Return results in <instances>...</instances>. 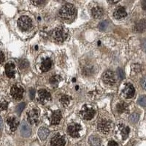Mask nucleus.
<instances>
[{"mask_svg": "<svg viewBox=\"0 0 146 146\" xmlns=\"http://www.w3.org/2000/svg\"><path fill=\"white\" fill-rule=\"evenodd\" d=\"M60 18L64 21H70L75 18L76 15V10L72 4H66L60 9L58 13Z\"/></svg>", "mask_w": 146, "mask_h": 146, "instance_id": "nucleus-1", "label": "nucleus"}, {"mask_svg": "<svg viewBox=\"0 0 146 146\" xmlns=\"http://www.w3.org/2000/svg\"><path fill=\"white\" fill-rule=\"evenodd\" d=\"M52 36L55 41L62 42L67 37V32L63 27H57L52 32Z\"/></svg>", "mask_w": 146, "mask_h": 146, "instance_id": "nucleus-2", "label": "nucleus"}, {"mask_svg": "<svg viewBox=\"0 0 146 146\" xmlns=\"http://www.w3.org/2000/svg\"><path fill=\"white\" fill-rule=\"evenodd\" d=\"M18 25L19 28L23 31H28L32 27V20L29 17L23 15L18 19Z\"/></svg>", "mask_w": 146, "mask_h": 146, "instance_id": "nucleus-3", "label": "nucleus"}, {"mask_svg": "<svg viewBox=\"0 0 146 146\" xmlns=\"http://www.w3.org/2000/svg\"><path fill=\"white\" fill-rule=\"evenodd\" d=\"M98 129L102 133L107 135L111 129V122L108 120H101L98 123Z\"/></svg>", "mask_w": 146, "mask_h": 146, "instance_id": "nucleus-4", "label": "nucleus"}, {"mask_svg": "<svg viewBox=\"0 0 146 146\" xmlns=\"http://www.w3.org/2000/svg\"><path fill=\"white\" fill-rule=\"evenodd\" d=\"M10 94L15 100H20L23 97V89L17 85H14L10 90Z\"/></svg>", "mask_w": 146, "mask_h": 146, "instance_id": "nucleus-5", "label": "nucleus"}, {"mask_svg": "<svg viewBox=\"0 0 146 146\" xmlns=\"http://www.w3.org/2000/svg\"><path fill=\"white\" fill-rule=\"evenodd\" d=\"M81 129V126L78 123H72L68 126L67 132L72 137H78L80 136L79 132Z\"/></svg>", "mask_w": 146, "mask_h": 146, "instance_id": "nucleus-6", "label": "nucleus"}, {"mask_svg": "<svg viewBox=\"0 0 146 146\" xmlns=\"http://www.w3.org/2000/svg\"><path fill=\"white\" fill-rule=\"evenodd\" d=\"M27 116L30 124H36L39 122V112L36 109H32L29 111Z\"/></svg>", "mask_w": 146, "mask_h": 146, "instance_id": "nucleus-7", "label": "nucleus"}, {"mask_svg": "<svg viewBox=\"0 0 146 146\" xmlns=\"http://www.w3.org/2000/svg\"><path fill=\"white\" fill-rule=\"evenodd\" d=\"M50 144L52 146H64L66 140L64 137L62 136L60 134H56L51 138Z\"/></svg>", "mask_w": 146, "mask_h": 146, "instance_id": "nucleus-8", "label": "nucleus"}, {"mask_svg": "<svg viewBox=\"0 0 146 146\" xmlns=\"http://www.w3.org/2000/svg\"><path fill=\"white\" fill-rule=\"evenodd\" d=\"M102 80L106 84L113 86L115 83V78L114 73L112 71L105 72L102 75Z\"/></svg>", "mask_w": 146, "mask_h": 146, "instance_id": "nucleus-9", "label": "nucleus"}, {"mask_svg": "<svg viewBox=\"0 0 146 146\" xmlns=\"http://www.w3.org/2000/svg\"><path fill=\"white\" fill-rule=\"evenodd\" d=\"M39 101L41 104H45L51 99L50 94L45 89H41L38 91Z\"/></svg>", "mask_w": 146, "mask_h": 146, "instance_id": "nucleus-10", "label": "nucleus"}, {"mask_svg": "<svg viewBox=\"0 0 146 146\" xmlns=\"http://www.w3.org/2000/svg\"><path fill=\"white\" fill-rule=\"evenodd\" d=\"M82 116L86 120H91L94 118L95 115L94 110L92 108H88L87 106H84L83 110L81 111Z\"/></svg>", "mask_w": 146, "mask_h": 146, "instance_id": "nucleus-11", "label": "nucleus"}, {"mask_svg": "<svg viewBox=\"0 0 146 146\" xmlns=\"http://www.w3.org/2000/svg\"><path fill=\"white\" fill-rule=\"evenodd\" d=\"M123 96H124L126 99L132 98L135 94V87L133 86L131 84H130V83H127V84L126 85V86H125V88L123 89Z\"/></svg>", "mask_w": 146, "mask_h": 146, "instance_id": "nucleus-12", "label": "nucleus"}, {"mask_svg": "<svg viewBox=\"0 0 146 146\" xmlns=\"http://www.w3.org/2000/svg\"><path fill=\"white\" fill-rule=\"evenodd\" d=\"M5 72H6V75L8 78H13L15 77V64L12 62H9L5 66Z\"/></svg>", "mask_w": 146, "mask_h": 146, "instance_id": "nucleus-13", "label": "nucleus"}, {"mask_svg": "<svg viewBox=\"0 0 146 146\" xmlns=\"http://www.w3.org/2000/svg\"><path fill=\"white\" fill-rule=\"evenodd\" d=\"M21 134L23 137H28L32 134V129L26 122H23L21 126Z\"/></svg>", "mask_w": 146, "mask_h": 146, "instance_id": "nucleus-14", "label": "nucleus"}, {"mask_svg": "<svg viewBox=\"0 0 146 146\" xmlns=\"http://www.w3.org/2000/svg\"><path fill=\"white\" fill-rule=\"evenodd\" d=\"M7 123L10 126V130L12 131H15L19 125V121L15 117H10L7 119Z\"/></svg>", "mask_w": 146, "mask_h": 146, "instance_id": "nucleus-15", "label": "nucleus"}, {"mask_svg": "<svg viewBox=\"0 0 146 146\" xmlns=\"http://www.w3.org/2000/svg\"><path fill=\"white\" fill-rule=\"evenodd\" d=\"M114 17L116 19H121V18H123L127 15L126 13V9L123 7H119L115 10L114 14H113Z\"/></svg>", "mask_w": 146, "mask_h": 146, "instance_id": "nucleus-16", "label": "nucleus"}, {"mask_svg": "<svg viewBox=\"0 0 146 146\" xmlns=\"http://www.w3.org/2000/svg\"><path fill=\"white\" fill-rule=\"evenodd\" d=\"M104 14V10L100 6H95L91 9V15L94 18H100Z\"/></svg>", "mask_w": 146, "mask_h": 146, "instance_id": "nucleus-17", "label": "nucleus"}, {"mask_svg": "<svg viewBox=\"0 0 146 146\" xmlns=\"http://www.w3.org/2000/svg\"><path fill=\"white\" fill-rule=\"evenodd\" d=\"M62 113L59 110H56L53 113L51 117V124L57 125L59 123L60 121L62 120Z\"/></svg>", "mask_w": 146, "mask_h": 146, "instance_id": "nucleus-18", "label": "nucleus"}, {"mask_svg": "<svg viewBox=\"0 0 146 146\" xmlns=\"http://www.w3.org/2000/svg\"><path fill=\"white\" fill-rule=\"evenodd\" d=\"M52 66V62L50 58H45L43 62H42L41 66H40V70L42 72H48V70H50V67Z\"/></svg>", "mask_w": 146, "mask_h": 146, "instance_id": "nucleus-19", "label": "nucleus"}, {"mask_svg": "<svg viewBox=\"0 0 146 146\" xmlns=\"http://www.w3.org/2000/svg\"><path fill=\"white\" fill-rule=\"evenodd\" d=\"M135 29L137 32H143L146 31V19H142L139 21L135 25Z\"/></svg>", "mask_w": 146, "mask_h": 146, "instance_id": "nucleus-20", "label": "nucleus"}, {"mask_svg": "<svg viewBox=\"0 0 146 146\" xmlns=\"http://www.w3.org/2000/svg\"><path fill=\"white\" fill-rule=\"evenodd\" d=\"M49 133H50V131H49V130H48L47 128L41 127L38 131V135L39 137H40V139H42V140H45V139L48 137Z\"/></svg>", "mask_w": 146, "mask_h": 146, "instance_id": "nucleus-21", "label": "nucleus"}, {"mask_svg": "<svg viewBox=\"0 0 146 146\" xmlns=\"http://www.w3.org/2000/svg\"><path fill=\"white\" fill-rule=\"evenodd\" d=\"M90 145L91 146H100L101 145V139L96 135H92L88 139Z\"/></svg>", "mask_w": 146, "mask_h": 146, "instance_id": "nucleus-22", "label": "nucleus"}, {"mask_svg": "<svg viewBox=\"0 0 146 146\" xmlns=\"http://www.w3.org/2000/svg\"><path fill=\"white\" fill-rule=\"evenodd\" d=\"M128 109V105L125 102H120L117 105L116 110L118 113H123L126 112Z\"/></svg>", "mask_w": 146, "mask_h": 146, "instance_id": "nucleus-23", "label": "nucleus"}, {"mask_svg": "<svg viewBox=\"0 0 146 146\" xmlns=\"http://www.w3.org/2000/svg\"><path fill=\"white\" fill-rule=\"evenodd\" d=\"M129 128L128 126H123L121 128V135H122V137H123V139H126V137L129 135Z\"/></svg>", "mask_w": 146, "mask_h": 146, "instance_id": "nucleus-24", "label": "nucleus"}, {"mask_svg": "<svg viewBox=\"0 0 146 146\" xmlns=\"http://www.w3.org/2000/svg\"><path fill=\"white\" fill-rule=\"evenodd\" d=\"M19 68L21 70H26L29 67V62L25 59H21L18 62Z\"/></svg>", "mask_w": 146, "mask_h": 146, "instance_id": "nucleus-25", "label": "nucleus"}, {"mask_svg": "<svg viewBox=\"0 0 146 146\" xmlns=\"http://www.w3.org/2000/svg\"><path fill=\"white\" fill-rule=\"evenodd\" d=\"M70 97L67 95H63L60 99V101H61V102H62L64 106H67L69 105V103H70Z\"/></svg>", "mask_w": 146, "mask_h": 146, "instance_id": "nucleus-26", "label": "nucleus"}, {"mask_svg": "<svg viewBox=\"0 0 146 146\" xmlns=\"http://www.w3.org/2000/svg\"><path fill=\"white\" fill-rule=\"evenodd\" d=\"M108 26H109V23H108V21H102L100 23V25H99V29H100L101 31L102 32H105L108 29Z\"/></svg>", "mask_w": 146, "mask_h": 146, "instance_id": "nucleus-27", "label": "nucleus"}, {"mask_svg": "<svg viewBox=\"0 0 146 146\" xmlns=\"http://www.w3.org/2000/svg\"><path fill=\"white\" fill-rule=\"evenodd\" d=\"M139 115L137 113H133L129 116V121L131 123H137L139 120Z\"/></svg>", "mask_w": 146, "mask_h": 146, "instance_id": "nucleus-28", "label": "nucleus"}, {"mask_svg": "<svg viewBox=\"0 0 146 146\" xmlns=\"http://www.w3.org/2000/svg\"><path fill=\"white\" fill-rule=\"evenodd\" d=\"M138 103L140 106L146 108V96H140L138 100Z\"/></svg>", "mask_w": 146, "mask_h": 146, "instance_id": "nucleus-29", "label": "nucleus"}, {"mask_svg": "<svg viewBox=\"0 0 146 146\" xmlns=\"http://www.w3.org/2000/svg\"><path fill=\"white\" fill-rule=\"evenodd\" d=\"M60 79H61V78H60V76H58V75H55V76H53L50 78V82L52 85H57L58 83V82H59Z\"/></svg>", "mask_w": 146, "mask_h": 146, "instance_id": "nucleus-30", "label": "nucleus"}, {"mask_svg": "<svg viewBox=\"0 0 146 146\" xmlns=\"http://www.w3.org/2000/svg\"><path fill=\"white\" fill-rule=\"evenodd\" d=\"M25 108V104L24 103H20L18 106L16 107V112L18 115H20L22 113V111Z\"/></svg>", "mask_w": 146, "mask_h": 146, "instance_id": "nucleus-31", "label": "nucleus"}, {"mask_svg": "<svg viewBox=\"0 0 146 146\" xmlns=\"http://www.w3.org/2000/svg\"><path fill=\"white\" fill-rule=\"evenodd\" d=\"M7 102L5 100H2V101H0V111H2V110H5L7 108Z\"/></svg>", "mask_w": 146, "mask_h": 146, "instance_id": "nucleus-32", "label": "nucleus"}, {"mask_svg": "<svg viewBox=\"0 0 146 146\" xmlns=\"http://www.w3.org/2000/svg\"><path fill=\"white\" fill-rule=\"evenodd\" d=\"M117 73H118V77H119L120 80L123 79V78H124V72H123V70H121V68L118 69V70H117Z\"/></svg>", "mask_w": 146, "mask_h": 146, "instance_id": "nucleus-33", "label": "nucleus"}, {"mask_svg": "<svg viewBox=\"0 0 146 146\" xmlns=\"http://www.w3.org/2000/svg\"><path fill=\"white\" fill-rule=\"evenodd\" d=\"M45 2V0H32V2L35 5H40L43 4Z\"/></svg>", "mask_w": 146, "mask_h": 146, "instance_id": "nucleus-34", "label": "nucleus"}, {"mask_svg": "<svg viewBox=\"0 0 146 146\" xmlns=\"http://www.w3.org/2000/svg\"><path fill=\"white\" fill-rule=\"evenodd\" d=\"M140 83H141V86L143 89L146 90V77H144V78H142Z\"/></svg>", "mask_w": 146, "mask_h": 146, "instance_id": "nucleus-35", "label": "nucleus"}, {"mask_svg": "<svg viewBox=\"0 0 146 146\" xmlns=\"http://www.w3.org/2000/svg\"><path fill=\"white\" fill-rule=\"evenodd\" d=\"M5 62V55L2 51H0V64H2Z\"/></svg>", "mask_w": 146, "mask_h": 146, "instance_id": "nucleus-36", "label": "nucleus"}, {"mask_svg": "<svg viewBox=\"0 0 146 146\" xmlns=\"http://www.w3.org/2000/svg\"><path fill=\"white\" fill-rule=\"evenodd\" d=\"M30 98L32 99V100H33L34 98H35V89H31L30 90Z\"/></svg>", "mask_w": 146, "mask_h": 146, "instance_id": "nucleus-37", "label": "nucleus"}, {"mask_svg": "<svg viewBox=\"0 0 146 146\" xmlns=\"http://www.w3.org/2000/svg\"><path fill=\"white\" fill-rule=\"evenodd\" d=\"M108 146H118V143L115 141H110L108 143Z\"/></svg>", "mask_w": 146, "mask_h": 146, "instance_id": "nucleus-38", "label": "nucleus"}, {"mask_svg": "<svg viewBox=\"0 0 146 146\" xmlns=\"http://www.w3.org/2000/svg\"><path fill=\"white\" fill-rule=\"evenodd\" d=\"M142 7H143V9L146 11V0H143L142 2Z\"/></svg>", "mask_w": 146, "mask_h": 146, "instance_id": "nucleus-39", "label": "nucleus"}, {"mask_svg": "<svg viewBox=\"0 0 146 146\" xmlns=\"http://www.w3.org/2000/svg\"><path fill=\"white\" fill-rule=\"evenodd\" d=\"M3 128V121H2V118L0 117V131H2Z\"/></svg>", "mask_w": 146, "mask_h": 146, "instance_id": "nucleus-40", "label": "nucleus"}, {"mask_svg": "<svg viewBox=\"0 0 146 146\" xmlns=\"http://www.w3.org/2000/svg\"><path fill=\"white\" fill-rule=\"evenodd\" d=\"M110 3L112 4H115L117 3V2H118L120 1V0H108Z\"/></svg>", "mask_w": 146, "mask_h": 146, "instance_id": "nucleus-41", "label": "nucleus"}]
</instances>
